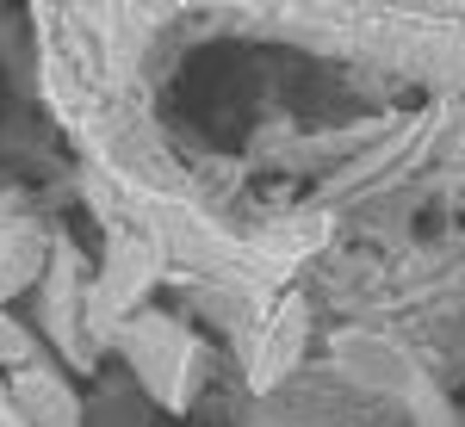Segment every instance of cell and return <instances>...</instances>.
Returning <instances> with one entry per match:
<instances>
[{
  "label": "cell",
  "instance_id": "6",
  "mask_svg": "<svg viewBox=\"0 0 465 427\" xmlns=\"http://www.w3.org/2000/svg\"><path fill=\"white\" fill-rule=\"evenodd\" d=\"M0 427H32L19 409H13V396H6V384H0Z\"/></svg>",
  "mask_w": 465,
  "mask_h": 427
},
{
  "label": "cell",
  "instance_id": "5",
  "mask_svg": "<svg viewBox=\"0 0 465 427\" xmlns=\"http://www.w3.org/2000/svg\"><path fill=\"white\" fill-rule=\"evenodd\" d=\"M0 365H13V372L32 365V335H25V322L6 316V310H0Z\"/></svg>",
  "mask_w": 465,
  "mask_h": 427
},
{
  "label": "cell",
  "instance_id": "4",
  "mask_svg": "<svg viewBox=\"0 0 465 427\" xmlns=\"http://www.w3.org/2000/svg\"><path fill=\"white\" fill-rule=\"evenodd\" d=\"M37 273H44V242H37V229H13V236H0V297H13V291L37 285Z\"/></svg>",
  "mask_w": 465,
  "mask_h": 427
},
{
  "label": "cell",
  "instance_id": "2",
  "mask_svg": "<svg viewBox=\"0 0 465 427\" xmlns=\"http://www.w3.org/2000/svg\"><path fill=\"white\" fill-rule=\"evenodd\" d=\"M149 279H155V248L149 242H112V260L100 273V285H94V316L112 322L118 310H131Z\"/></svg>",
  "mask_w": 465,
  "mask_h": 427
},
{
  "label": "cell",
  "instance_id": "3",
  "mask_svg": "<svg viewBox=\"0 0 465 427\" xmlns=\"http://www.w3.org/2000/svg\"><path fill=\"white\" fill-rule=\"evenodd\" d=\"M124 347L137 354V365H143V378L155 384V391H162V396H174V384H168V365H174V359L186 354V341H180V328H174V322L143 316L137 328H124Z\"/></svg>",
  "mask_w": 465,
  "mask_h": 427
},
{
  "label": "cell",
  "instance_id": "1",
  "mask_svg": "<svg viewBox=\"0 0 465 427\" xmlns=\"http://www.w3.org/2000/svg\"><path fill=\"white\" fill-rule=\"evenodd\" d=\"M6 396H13V409L32 427H81V403H74V391L50 365H19L6 378Z\"/></svg>",
  "mask_w": 465,
  "mask_h": 427
}]
</instances>
